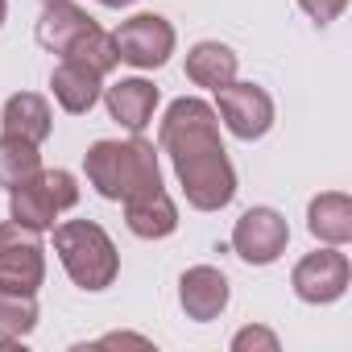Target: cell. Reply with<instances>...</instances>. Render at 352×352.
<instances>
[{
  "label": "cell",
  "mask_w": 352,
  "mask_h": 352,
  "mask_svg": "<svg viewBox=\"0 0 352 352\" xmlns=\"http://www.w3.org/2000/svg\"><path fill=\"white\" fill-rule=\"evenodd\" d=\"M157 145L170 153L179 187L195 212H220L236 199V170L220 141V116L208 100H174L162 116Z\"/></svg>",
  "instance_id": "cell-1"
},
{
  "label": "cell",
  "mask_w": 352,
  "mask_h": 352,
  "mask_svg": "<svg viewBox=\"0 0 352 352\" xmlns=\"http://www.w3.org/2000/svg\"><path fill=\"white\" fill-rule=\"evenodd\" d=\"M83 170H87V183L96 187V195H104L112 204H124L129 195L162 187L157 153L137 133L129 141H96L83 153Z\"/></svg>",
  "instance_id": "cell-2"
},
{
  "label": "cell",
  "mask_w": 352,
  "mask_h": 352,
  "mask_svg": "<svg viewBox=\"0 0 352 352\" xmlns=\"http://www.w3.org/2000/svg\"><path fill=\"white\" fill-rule=\"evenodd\" d=\"M54 253L79 290H108L120 274V253L96 220H63L54 228Z\"/></svg>",
  "instance_id": "cell-3"
},
{
  "label": "cell",
  "mask_w": 352,
  "mask_h": 352,
  "mask_svg": "<svg viewBox=\"0 0 352 352\" xmlns=\"http://www.w3.org/2000/svg\"><path fill=\"white\" fill-rule=\"evenodd\" d=\"M75 204H79V187H75L71 170H38L9 191V216L38 232H50L58 212H67Z\"/></svg>",
  "instance_id": "cell-4"
},
{
  "label": "cell",
  "mask_w": 352,
  "mask_h": 352,
  "mask_svg": "<svg viewBox=\"0 0 352 352\" xmlns=\"http://www.w3.org/2000/svg\"><path fill=\"white\" fill-rule=\"evenodd\" d=\"M42 282H46L42 232L38 228H25L17 220H5V224H0V286L38 294Z\"/></svg>",
  "instance_id": "cell-5"
},
{
  "label": "cell",
  "mask_w": 352,
  "mask_h": 352,
  "mask_svg": "<svg viewBox=\"0 0 352 352\" xmlns=\"http://www.w3.org/2000/svg\"><path fill=\"white\" fill-rule=\"evenodd\" d=\"M112 42H116L120 63H129L137 71H153L174 54V25L157 13H137V17L120 21Z\"/></svg>",
  "instance_id": "cell-6"
},
{
  "label": "cell",
  "mask_w": 352,
  "mask_h": 352,
  "mask_svg": "<svg viewBox=\"0 0 352 352\" xmlns=\"http://www.w3.org/2000/svg\"><path fill=\"white\" fill-rule=\"evenodd\" d=\"M290 245V224L274 208H249L232 228V249L249 265H274Z\"/></svg>",
  "instance_id": "cell-7"
},
{
  "label": "cell",
  "mask_w": 352,
  "mask_h": 352,
  "mask_svg": "<svg viewBox=\"0 0 352 352\" xmlns=\"http://www.w3.org/2000/svg\"><path fill=\"white\" fill-rule=\"evenodd\" d=\"M348 278H352V265L348 257L340 253V245H327V249H315L307 253L294 274H290V286L302 302L311 307H323V302H336L344 290H348Z\"/></svg>",
  "instance_id": "cell-8"
},
{
  "label": "cell",
  "mask_w": 352,
  "mask_h": 352,
  "mask_svg": "<svg viewBox=\"0 0 352 352\" xmlns=\"http://www.w3.org/2000/svg\"><path fill=\"white\" fill-rule=\"evenodd\" d=\"M216 96H220L216 116L224 120V129H228L232 137L257 141V137H265V133L274 129V100H270L265 87H257V83H236V79H232V83L220 87Z\"/></svg>",
  "instance_id": "cell-9"
},
{
  "label": "cell",
  "mask_w": 352,
  "mask_h": 352,
  "mask_svg": "<svg viewBox=\"0 0 352 352\" xmlns=\"http://www.w3.org/2000/svg\"><path fill=\"white\" fill-rule=\"evenodd\" d=\"M96 30H100V25H96L79 5H71V0H46V9H42V17H38V42H42L50 54H58V58L79 54V46H83Z\"/></svg>",
  "instance_id": "cell-10"
},
{
  "label": "cell",
  "mask_w": 352,
  "mask_h": 352,
  "mask_svg": "<svg viewBox=\"0 0 352 352\" xmlns=\"http://www.w3.org/2000/svg\"><path fill=\"white\" fill-rule=\"evenodd\" d=\"M228 278H224V270H216V265H191L183 278H179V302H183V311H187V319H195V323H212V319H220L224 315V307H228Z\"/></svg>",
  "instance_id": "cell-11"
},
{
  "label": "cell",
  "mask_w": 352,
  "mask_h": 352,
  "mask_svg": "<svg viewBox=\"0 0 352 352\" xmlns=\"http://www.w3.org/2000/svg\"><path fill=\"white\" fill-rule=\"evenodd\" d=\"M50 91H54V100H58L63 112L83 116V112H91V108L100 104V96H104V75H100L96 67L79 63V58H63V63L54 67V75H50Z\"/></svg>",
  "instance_id": "cell-12"
},
{
  "label": "cell",
  "mask_w": 352,
  "mask_h": 352,
  "mask_svg": "<svg viewBox=\"0 0 352 352\" xmlns=\"http://www.w3.org/2000/svg\"><path fill=\"white\" fill-rule=\"evenodd\" d=\"M124 224L141 241H162L179 228V208L166 195V187H153V191H141V195L124 199Z\"/></svg>",
  "instance_id": "cell-13"
},
{
  "label": "cell",
  "mask_w": 352,
  "mask_h": 352,
  "mask_svg": "<svg viewBox=\"0 0 352 352\" xmlns=\"http://www.w3.org/2000/svg\"><path fill=\"white\" fill-rule=\"evenodd\" d=\"M104 104H108V116L116 124H124L129 133H141L149 120H153V108H157V87L149 79H120L112 87H104Z\"/></svg>",
  "instance_id": "cell-14"
},
{
  "label": "cell",
  "mask_w": 352,
  "mask_h": 352,
  "mask_svg": "<svg viewBox=\"0 0 352 352\" xmlns=\"http://www.w3.org/2000/svg\"><path fill=\"white\" fill-rule=\"evenodd\" d=\"M0 124H5V133H13V137H25V141L42 145L54 133V112H50L46 96L17 91V96H9L5 112H0Z\"/></svg>",
  "instance_id": "cell-15"
},
{
  "label": "cell",
  "mask_w": 352,
  "mask_h": 352,
  "mask_svg": "<svg viewBox=\"0 0 352 352\" xmlns=\"http://www.w3.org/2000/svg\"><path fill=\"white\" fill-rule=\"evenodd\" d=\"M307 232L323 245H348L352 241V199L344 191H323L307 208Z\"/></svg>",
  "instance_id": "cell-16"
},
{
  "label": "cell",
  "mask_w": 352,
  "mask_h": 352,
  "mask_svg": "<svg viewBox=\"0 0 352 352\" xmlns=\"http://www.w3.org/2000/svg\"><path fill=\"white\" fill-rule=\"evenodd\" d=\"M236 67H241V58L224 42H199V46L187 50V79L195 87L220 91V87H228L236 79Z\"/></svg>",
  "instance_id": "cell-17"
},
{
  "label": "cell",
  "mask_w": 352,
  "mask_h": 352,
  "mask_svg": "<svg viewBox=\"0 0 352 352\" xmlns=\"http://www.w3.org/2000/svg\"><path fill=\"white\" fill-rule=\"evenodd\" d=\"M38 327V294L0 286V344L25 340Z\"/></svg>",
  "instance_id": "cell-18"
},
{
  "label": "cell",
  "mask_w": 352,
  "mask_h": 352,
  "mask_svg": "<svg viewBox=\"0 0 352 352\" xmlns=\"http://www.w3.org/2000/svg\"><path fill=\"white\" fill-rule=\"evenodd\" d=\"M42 170V153L34 141L25 137H13V133H0V187H17L21 179Z\"/></svg>",
  "instance_id": "cell-19"
},
{
  "label": "cell",
  "mask_w": 352,
  "mask_h": 352,
  "mask_svg": "<svg viewBox=\"0 0 352 352\" xmlns=\"http://www.w3.org/2000/svg\"><path fill=\"white\" fill-rule=\"evenodd\" d=\"M249 348H265V352H278V336L270 327H241L232 336V352H249Z\"/></svg>",
  "instance_id": "cell-20"
},
{
  "label": "cell",
  "mask_w": 352,
  "mask_h": 352,
  "mask_svg": "<svg viewBox=\"0 0 352 352\" xmlns=\"http://www.w3.org/2000/svg\"><path fill=\"white\" fill-rule=\"evenodd\" d=\"M298 9H302L315 25H331V21L348 9V0H298Z\"/></svg>",
  "instance_id": "cell-21"
},
{
  "label": "cell",
  "mask_w": 352,
  "mask_h": 352,
  "mask_svg": "<svg viewBox=\"0 0 352 352\" xmlns=\"http://www.w3.org/2000/svg\"><path fill=\"white\" fill-rule=\"evenodd\" d=\"M100 5H104V9H129L133 0H100Z\"/></svg>",
  "instance_id": "cell-22"
},
{
  "label": "cell",
  "mask_w": 352,
  "mask_h": 352,
  "mask_svg": "<svg viewBox=\"0 0 352 352\" xmlns=\"http://www.w3.org/2000/svg\"><path fill=\"white\" fill-rule=\"evenodd\" d=\"M5 13H9V0H0V25H5Z\"/></svg>",
  "instance_id": "cell-23"
}]
</instances>
